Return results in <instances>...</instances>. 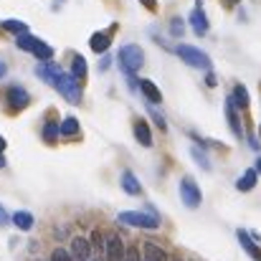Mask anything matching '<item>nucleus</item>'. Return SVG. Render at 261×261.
<instances>
[{
  "label": "nucleus",
  "instance_id": "1",
  "mask_svg": "<svg viewBox=\"0 0 261 261\" xmlns=\"http://www.w3.org/2000/svg\"><path fill=\"white\" fill-rule=\"evenodd\" d=\"M119 64H122V71H124L127 76H132V74L140 71L142 64H145V54H142V48H140L137 43H127V46H122V48H119Z\"/></svg>",
  "mask_w": 261,
  "mask_h": 261
},
{
  "label": "nucleus",
  "instance_id": "2",
  "mask_svg": "<svg viewBox=\"0 0 261 261\" xmlns=\"http://www.w3.org/2000/svg\"><path fill=\"white\" fill-rule=\"evenodd\" d=\"M175 54L188 64V66H195V69H205V71H211V59L200 51V48H195V46H185V43H180L177 48H175Z\"/></svg>",
  "mask_w": 261,
  "mask_h": 261
},
{
  "label": "nucleus",
  "instance_id": "3",
  "mask_svg": "<svg viewBox=\"0 0 261 261\" xmlns=\"http://www.w3.org/2000/svg\"><path fill=\"white\" fill-rule=\"evenodd\" d=\"M56 89H59V94L66 101H71V104H79L82 101V82L74 74H61V79L56 82Z\"/></svg>",
  "mask_w": 261,
  "mask_h": 261
},
{
  "label": "nucleus",
  "instance_id": "4",
  "mask_svg": "<svg viewBox=\"0 0 261 261\" xmlns=\"http://www.w3.org/2000/svg\"><path fill=\"white\" fill-rule=\"evenodd\" d=\"M119 223L124 226H135V228H158L160 221L152 213H140V211H124L119 213Z\"/></svg>",
  "mask_w": 261,
  "mask_h": 261
},
{
  "label": "nucleus",
  "instance_id": "5",
  "mask_svg": "<svg viewBox=\"0 0 261 261\" xmlns=\"http://www.w3.org/2000/svg\"><path fill=\"white\" fill-rule=\"evenodd\" d=\"M180 198H182V203L188 205V208H198L200 205V188L195 185V180L193 177H182L180 180Z\"/></svg>",
  "mask_w": 261,
  "mask_h": 261
},
{
  "label": "nucleus",
  "instance_id": "6",
  "mask_svg": "<svg viewBox=\"0 0 261 261\" xmlns=\"http://www.w3.org/2000/svg\"><path fill=\"white\" fill-rule=\"evenodd\" d=\"M61 69L56 66V64H51V61H41L38 66H36V76L38 79H43L46 84H51V87H56V82L61 79Z\"/></svg>",
  "mask_w": 261,
  "mask_h": 261
},
{
  "label": "nucleus",
  "instance_id": "7",
  "mask_svg": "<svg viewBox=\"0 0 261 261\" xmlns=\"http://www.w3.org/2000/svg\"><path fill=\"white\" fill-rule=\"evenodd\" d=\"M104 249H107V256H109V261H122V256H124V244H122V239H119L117 233L107 236Z\"/></svg>",
  "mask_w": 261,
  "mask_h": 261
},
{
  "label": "nucleus",
  "instance_id": "8",
  "mask_svg": "<svg viewBox=\"0 0 261 261\" xmlns=\"http://www.w3.org/2000/svg\"><path fill=\"white\" fill-rule=\"evenodd\" d=\"M28 91L20 87H10L8 89V101H10V107L13 109H23V107H28Z\"/></svg>",
  "mask_w": 261,
  "mask_h": 261
},
{
  "label": "nucleus",
  "instance_id": "9",
  "mask_svg": "<svg viewBox=\"0 0 261 261\" xmlns=\"http://www.w3.org/2000/svg\"><path fill=\"white\" fill-rule=\"evenodd\" d=\"M190 25H193V31H195L198 36H205V33H208V18H205V13L200 10V5L190 13Z\"/></svg>",
  "mask_w": 261,
  "mask_h": 261
},
{
  "label": "nucleus",
  "instance_id": "10",
  "mask_svg": "<svg viewBox=\"0 0 261 261\" xmlns=\"http://www.w3.org/2000/svg\"><path fill=\"white\" fill-rule=\"evenodd\" d=\"M142 251H145V261H168V254L152 241H145Z\"/></svg>",
  "mask_w": 261,
  "mask_h": 261
},
{
  "label": "nucleus",
  "instance_id": "11",
  "mask_svg": "<svg viewBox=\"0 0 261 261\" xmlns=\"http://www.w3.org/2000/svg\"><path fill=\"white\" fill-rule=\"evenodd\" d=\"M71 254L79 261H87L89 256H91V246H89L87 239H74V241H71Z\"/></svg>",
  "mask_w": 261,
  "mask_h": 261
},
{
  "label": "nucleus",
  "instance_id": "12",
  "mask_svg": "<svg viewBox=\"0 0 261 261\" xmlns=\"http://www.w3.org/2000/svg\"><path fill=\"white\" fill-rule=\"evenodd\" d=\"M140 89H142V94L147 96V101H152V104H160V101H163V94H160V89L155 87L150 79H142V82H140Z\"/></svg>",
  "mask_w": 261,
  "mask_h": 261
},
{
  "label": "nucleus",
  "instance_id": "13",
  "mask_svg": "<svg viewBox=\"0 0 261 261\" xmlns=\"http://www.w3.org/2000/svg\"><path fill=\"white\" fill-rule=\"evenodd\" d=\"M226 114H228V122H231L233 135H236V137H241L244 132H241V122H239V114H236V104H233V99H228V101H226Z\"/></svg>",
  "mask_w": 261,
  "mask_h": 261
},
{
  "label": "nucleus",
  "instance_id": "14",
  "mask_svg": "<svg viewBox=\"0 0 261 261\" xmlns=\"http://www.w3.org/2000/svg\"><path fill=\"white\" fill-rule=\"evenodd\" d=\"M135 137H137V142L145 145V147L152 145V132H150L147 122H137V124H135Z\"/></svg>",
  "mask_w": 261,
  "mask_h": 261
},
{
  "label": "nucleus",
  "instance_id": "15",
  "mask_svg": "<svg viewBox=\"0 0 261 261\" xmlns=\"http://www.w3.org/2000/svg\"><path fill=\"white\" fill-rule=\"evenodd\" d=\"M109 36L107 33H94L91 36V41H89V46H91V51H96V54H104L107 48H109Z\"/></svg>",
  "mask_w": 261,
  "mask_h": 261
},
{
  "label": "nucleus",
  "instance_id": "16",
  "mask_svg": "<svg viewBox=\"0 0 261 261\" xmlns=\"http://www.w3.org/2000/svg\"><path fill=\"white\" fill-rule=\"evenodd\" d=\"M122 188H124V193H129V195H140V190H142L140 182H137V177L129 173V170L122 175Z\"/></svg>",
  "mask_w": 261,
  "mask_h": 261
},
{
  "label": "nucleus",
  "instance_id": "17",
  "mask_svg": "<svg viewBox=\"0 0 261 261\" xmlns=\"http://www.w3.org/2000/svg\"><path fill=\"white\" fill-rule=\"evenodd\" d=\"M256 170H246V173L239 177V182H236V188L241 190V193H246V190H251L254 185H256Z\"/></svg>",
  "mask_w": 261,
  "mask_h": 261
},
{
  "label": "nucleus",
  "instance_id": "18",
  "mask_svg": "<svg viewBox=\"0 0 261 261\" xmlns=\"http://www.w3.org/2000/svg\"><path fill=\"white\" fill-rule=\"evenodd\" d=\"M13 223H15L20 231H28V228H33V216L25 213V211H18V213L13 216Z\"/></svg>",
  "mask_w": 261,
  "mask_h": 261
},
{
  "label": "nucleus",
  "instance_id": "19",
  "mask_svg": "<svg viewBox=\"0 0 261 261\" xmlns=\"http://www.w3.org/2000/svg\"><path fill=\"white\" fill-rule=\"evenodd\" d=\"M231 99H233V104H236V107L246 109V107H249V91H246V87L236 84V87H233V96H231Z\"/></svg>",
  "mask_w": 261,
  "mask_h": 261
},
{
  "label": "nucleus",
  "instance_id": "20",
  "mask_svg": "<svg viewBox=\"0 0 261 261\" xmlns=\"http://www.w3.org/2000/svg\"><path fill=\"white\" fill-rule=\"evenodd\" d=\"M15 43H18V48H20V51H31V54H33V48L38 46V38H36V36H31V33H23V36H18V41H15Z\"/></svg>",
  "mask_w": 261,
  "mask_h": 261
},
{
  "label": "nucleus",
  "instance_id": "21",
  "mask_svg": "<svg viewBox=\"0 0 261 261\" xmlns=\"http://www.w3.org/2000/svg\"><path fill=\"white\" fill-rule=\"evenodd\" d=\"M3 28H5V31H10V33H18V36L28 33V25H25L23 20H13V18L3 20Z\"/></svg>",
  "mask_w": 261,
  "mask_h": 261
},
{
  "label": "nucleus",
  "instance_id": "22",
  "mask_svg": "<svg viewBox=\"0 0 261 261\" xmlns=\"http://www.w3.org/2000/svg\"><path fill=\"white\" fill-rule=\"evenodd\" d=\"M71 74L82 82V79H87V61L82 59V56H74V61H71Z\"/></svg>",
  "mask_w": 261,
  "mask_h": 261
},
{
  "label": "nucleus",
  "instance_id": "23",
  "mask_svg": "<svg viewBox=\"0 0 261 261\" xmlns=\"http://www.w3.org/2000/svg\"><path fill=\"white\" fill-rule=\"evenodd\" d=\"M61 135H64V137H74V135H79V122H76L74 117H66V119L61 122Z\"/></svg>",
  "mask_w": 261,
  "mask_h": 261
},
{
  "label": "nucleus",
  "instance_id": "24",
  "mask_svg": "<svg viewBox=\"0 0 261 261\" xmlns=\"http://www.w3.org/2000/svg\"><path fill=\"white\" fill-rule=\"evenodd\" d=\"M33 56H36V59H41V61H48V59L54 56V48H51L48 43H43V41H38V46L33 48Z\"/></svg>",
  "mask_w": 261,
  "mask_h": 261
},
{
  "label": "nucleus",
  "instance_id": "25",
  "mask_svg": "<svg viewBox=\"0 0 261 261\" xmlns=\"http://www.w3.org/2000/svg\"><path fill=\"white\" fill-rule=\"evenodd\" d=\"M239 239H241V244H244V249H246V251H249L251 256H256V259L261 261V254H259V249L254 246V241L249 239V233H246V231H239Z\"/></svg>",
  "mask_w": 261,
  "mask_h": 261
},
{
  "label": "nucleus",
  "instance_id": "26",
  "mask_svg": "<svg viewBox=\"0 0 261 261\" xmlns=\"http://www.w3.org/2000/svg\"><path fill=\"white\" fill-rule=\"evenodd\" d=\"M59 132H61V127H56L54 122H46V129H43V140L54 145V142L59 140Z\"/></svg>",
  "mask_w": 261,
  "mask_h": 261
},
{
  "label": "nucleus",
  "instance_id": "27",
  "mask_svg": "<svg viewBox=\"0 0 261 261\" xmlns=\"http://www.w3.org/2000/svg\"><path fill=\"white\" fill-rule=\"evenodd\" d=\"M51 261H74V254H69L66 249H56L51 254Z\"/></svg>",
  "mask_w": 261,
  "mask_h": 261
},
{
  "label": "nucleus",
  "instance_id": "28",
  "mask_svg": "<svg viewBox=\"0 0 261 261\" xmlns=\"http://www.w3.org/2000/svg\"><path fill=\"white\" fill-rule=\"evenodd\" d=\"M193 158L198 160V165H200L203 170H211V163H208V158H205V155H203L200 150H193Z\"/></svg>",
  "mask_w": 261,
  "mask_h": 261
},
{
  "label": "nucleus",
  "instance_id": "29",
  "mask_svg": "<svg viewBox=\"0 0 261 261\" xmlns=\"http://www.w3.org/2000/svg\"><path fill=\"white\" fill-rule=\"evenodd\" d=\"M170 31H173V36H182V20H180V18H173Z\"/></svg>",
  "mask_w": 261,
  "mask_h": 261
},
{
  "label": "nucleus",
  "instance_id": "30",
  "mask_svg": "<svg viewBox=\"0 0 261 261\" xmlns=\"http://www.w3.org/2000/svg\"><path fill=\"white\" fill-rule=\"evenodd\" d=\"M8 221H10V218H8V213H5V208L0 205V226H5Z\"/></svg>",
  "mask_w": 261,
  "mask_h": 261
},
{
  "label": "nucleus",
  "instance_id": "31",
  "mask_svg": "<svg viewBox=\"0 0 261 261\" xmlns=\"http://www.w3.org/2000/svg\"><path fill=\"white\" fill-rule=\"evenodd\" d=\"M205 84H208V87H216V84H218V82H216V76H213L211 71H208V76H205Z\"/></svg>",
  "mask_w": 261,
  "mask_h": 261
},
{
  "label": "nucleus",
  "instance_id": "32",
  "mask_svg": "<svg viewBox=\"0 0 261 261\" xmlns=\"http://www.w3.org/2000/svg\"><path fill=\"white\" fill-rule=\"evenodd\" d=\"M142 5H145V8H150V10H155V8H158V3H155V0H142Z\"/></svg>",
  "mask_w": 261,
  "mask_h": 261
},
{
  "label": "nucleus",
  "instance_id": "33",
  "mask_svg": "<svg viewBox=\"0 0 261 261\" xmlns=\"http://www.w3.org/2000/svg\"><path fill=\"white\" fill-rule=\"evenodd\" d=\"M3 76H5V64L0 61V79H3Z\"/></svg>",
  "mask_w": 261,
  "mask_h": 261
},
{
  "label": "nucleus",
  "instance_id": "34",
  "mask_svg": "<svg viewBox=\"0 0 261 261\" xmlns=\"http://www.w3.org/2000/svg\"><path fill=\"white\" fill-rule=\"evenodd\" d=\"M256 173H261V158L256 160Z\"/></svg>",
  "mask_w": 261,
  "mask_h": 261
},
{
  "label": "nucleus",
  "instance_id": "35",
  "mask_svg": "<svg viewBox=\"0 0 261 261\" xmlns=\"http://www.w3.org/2000/svg\"><path fill=\"white\" fill-rule=\"evenodd\" d=\"M0 150H5V140L3 137H0Z\"/></svg>",
  "mask_w": 261,
  "mask_h": 261
},
{
  "label": "nucleus",
  "instance_id": "36",
  "mask_svg": "<svg viewBox=\"0 0 261 261\" xmlns=\"http://www.w3.org/2000/svg\"><path fill=\"white\" fill-rule=\"evenodd\" d=\"M3 165H5V160H3V155H0V168H3Z\"/></svg>",
  "mask_w": 261,
  "mask_h": 261
},
{
  "label": "nucleus",
  "instance_id": "37",
  "mask_svg": "<svg viewBox=\"0 0 261 261\" xmlns=\"http://www.w3.org/2000/svg\"><path fill=\"white\" fill-rule=\"evenodd\" d=\"M0 25H3V23H0Z\"/></svg>",
  "mask_w": 261,
  "mask_h": 261
}]
</instances>
